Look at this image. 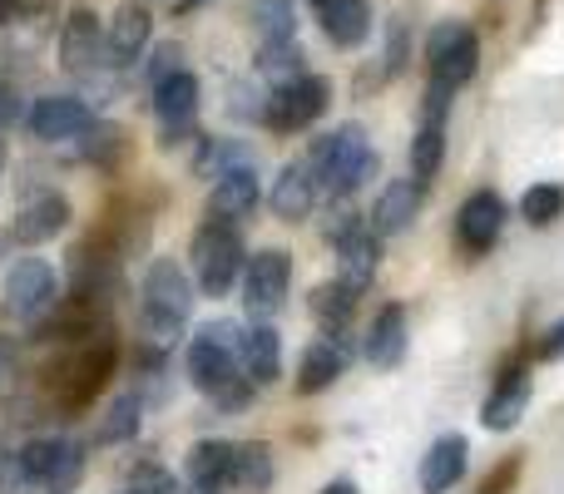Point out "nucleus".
I'll return each instance as SVG.
<instances>
[{"mask_svg": "<svg viewBox=\"0 0 564 494\" xmlns=\"http://www.w3.org/2000/svg\"><path fill=\"white\" fill-rule=\"evenodd\" d=\"M188 311H194L188 272L174 257H154L144 272V301H139V321H144L149 347H174Z\"/></svg>", "mask_w": 564, "mask_h": 494, "instance_id": "1", "label": "nucleus"}, {"mask_svg": "<svg viewBox=\"0 0 564 494\" xmlns=\"http://www.w3.org/2000/svg\"><path fill=\"white\" fill-rule=\"evenodd\" d=\"M307 168H312V178H317V188H327L332 198H347L377 174V149H371L361 124H341L337 134H322L317 144H312Z\"/></svg>", "mask_w": 564, "mask_h": 494, "instance_id": "2", "label": "nucleus"}, {"mask_svg": "<svg viewBox=\"0 0 564 494\" xmlns=\"http://www.w3.org/2000/svg\"><path fill=\"white\" fill-rule=\"evenodd\" d=\"M184 366H188V381H194L218 410H243L248 400H253V381H248L243 366H238V351L218 347V341L204 337V331L188 341Z\"/></svg>", "mask_w": 564, "mask_h": 494, "instance_id": "3", "label": "nucleus"}, {"mask_svg": "<svg viewBox=\"0 0 564 494\" xmlns=\"http://www.w3.org/2000/svg\"><path fill=\"white\" fill-rule=\"evenodd\" d=\"M248 252H243V238H238L234 223H208L198 228L194 238V272H198V292L204 297H224L228 287L238 282V272H243Z\"/></svg>", "mask_w": 564, "mask_h": 494, "instance_id": "4", "label": "nucleus"}, {"mask_svg": "<svg viewBox=\"0 0 564 494\" xmlns=\"http://www.w3.org/2000/svg\"><path fill=\"white\" fill-rule=\"evenodd\" d=\"M332 105V85L322 75H302L292 79V85H278L273 95L263 99V124L273 129V134H297V129H307L312 119H322Z\"/></svg>", "mask_w": 564, "mask_h": 494, "instance_id": "5", "label": "nucleus"}, {"mask_svg": "<svg viewBox=\"0 0 564 494\" xmlns=\"http://www.w3.org/2000/svg\"><path fill=\"white\" fill-rule=\"evenodd\" d=\"M426 65H431V79H436V85H451V89L470 85V75H476V65H480L476 30L460 25V20H441L426 40Z\"/></svg>", "mask_w": 564, "mask_h": 494, "instance_id": "6", "label": "nucleus"}, {"mask_svg": "<svg viewBox=\"0 0 564 494\" xmlns=\"http://www.w3.org/2000/svg\"><path fill=\"white\" fill-rule=\"evenodd\" d=\"M109 371H115V347L109 341H89V347H79L75 356H65L50 371L55 376V400L69 410L89 406L99 396V386L109 381Z\"/></svg>", "mask_w": 564, "mask_h": 494, "instance_id": "7", "label": "nucleus"}, {"mask_svg": "<svg viewBox=\"0 0 564 494\" xmlns=\"http://www.w3.org/2000/svg\"><path fill=\"white\" fill-rule=\"evenodd\" d=\"M288 282H292V257L282 248H263L258 257H248V282H243V301L258 321L278 317L288 301Z\"/></svg>", "mask_w": 564, "mask_h": 494, "instance_id": "8", "label": "nucleus"}, {"mask_svg": "<svg viewBox=\"0 0 564 494\" xmlns=\"http://www.w3.org/2000/svg\"><path fill=\"white\" fill-rule=\"evenodd\" d=\"M55 307V267L40 257H20L6 272V311L20 321H35Z\"/></svg>", "mask_w": 564, "mask_h": 494, "instance_id": "9", "label": "nucleus"}, {"mask_svg": "<svg viewBox=\"0 0 564 494\" xmlns=\"http://www.w3.org/2000/svg\"><path fill=\"white\" fill-rule=\"evenodd\" d=\"M59 65L69 75H99V65H109V40L99 35L95 10H69L65 30H59Z\"/></svg>", "mask_w": 564, "mask_h": 494, "instance_id": "10", "label": "nucleus"}, {"mask_svg": "<svg viewBox=\"0 0 564 494\" xmlns=\"http://www.w3.org/2000/svg\"><path fill=\"white\" fill-rule=\"evenodd\" d=\"M500 228H506V198L480 188V194H470L456 213V243L466 248L470 257H480V252H490L500 243Z\"/></svg>", "mask_w": 564, "mask_h": 494, "instance_id": "11", "label": "nucleus"}, {"mask_svg": "<svg viewBox=\"0 0 564 494\" xmlns=\"http://www.w3.org/2000/svg\"><path fill=\"white\" fill-rule=\"evenodd\" d=\"M89 124H95V114H89V105L75 95H45V99H35V109H30V134L45 139V144L79 139Z\"/></svg>", "mask_w": 564, "mask_h": 494, "instance_id": "12", "label": "nucleus"}, {"mask_svg": "<svg viewBox=\"0 0 564 494\" xmlns=\"http://www.w3.org/2000/svg\"><path fill=\"white\" fill-rule=\"evenodd\" d=\"M69 228V198L59 188H40V194H25L15 208V238L20 243H50Z\"/></svg>", "mask_w": 564, "mask_h": 494, "instance_id": "13", "label": "nucleus"}, {"mask_svg": "<svg viewBox=\"0 0 564 494\" xmlns=\"http://www.w3.org/2000/svg\"><path fill=\"white\" fill-rule=\"evenodd\" d=\"M416 213H421V184H411V178H391V184L377 194V204H371V233L397 238L416 223Z\"/></svg>", "mask_w": 564, "mask_h": 494, "instance_id": "14", "label": "nucleus"}, {"mask_svg": "<svg viewBox=\"0 0 564 494\" xmlns=\"http://www.w3.org/2000/svg\"><path fill=\"white\" fill-rule=\"evenodd\" d=\"M361 356H367L377 371L401 366V356H406V307L391 301V307H381L377 317H371L367 341H361Z\"/></svg>", "mask_w": 564, "mask_h": 494, "instance_id": "15", "label": "nucleus"}, {"mask_svg": "<svg viewBox=\"0 0 564 494\" xmlns=\"http://www.w3.org/2000/svg\"><path fill=\"white\" fill-rule=\"evenodd\" d=\"M258 208V168H228V174L214 178V194H208V213L218 223H238Z\"/></svg>", "mask_w": 564, "mask_h": 494, "instance_id": "16", "label": "nucleus"}, {"mask_svg": "<svg viewBox=\"0 0 564 494\" xmlns=\"http://www.w3.org/2000/svg\"><path fill=\"white\" fill-rule=\"evenodd\" d=\"M238 366H243V376L253 381V386H273L282 376V341L268 321H258L253 331L238 337Z\"/></svg>", "mask_w": 564, "mask_h": 494, "instance_id": "17", "label": "nucleus"}, {"mask_svg": "<svg viewBox=\"0 0 564 494\" xmlns=\"http://www.w3.org/2000/svg\"><path fill=\"white\" fill-rule=\"evenodd\" d=\"M525 406H530V376L520 366H510L506 376L496 381L490 400L480 406V426L486 430H516L520 416H525Z\"/></svg>", "mask_w": 564, "mask_h": 494, "instance_id": "18", "label": "nucleus"}, {"mask_svg": "<svg viewBox=\"0 0 564 494\" xmlns=\"http://www.w3.org/2000/svg\"><path fill=\"white\" fill-rule=\"evenodd\" d=\"M377 267H381V243H377L371 228H357L351 238H341L337 243V277L347 282L357 297L377 282Z\"/></svg>", "mask_w": 564, "mask_h": 494, "instance_id": "19", "label": "nucleus"}, {"mask_svg": "<svg viewBox=\"0 0 564 494\" xmlns=\"http://www.w3.org/2000/svg\"><path fill=\"white\" fill-rule=\"evenodd\" d=\"M466 436H441L436 446L426 450V460H421V494H446L456 490V480L466 475Z\"/></svg>", "mask_w": 564, "mask_h": 494, "instance_id": "20", "label": "nucleus"}, {"mask_svg": "<svg viewBox=\"0 0 564 494\" xmlns=\"http://www.w3.org/2000/svg\"><path fill=\"white\" fill-rule=\"evenodd\" d=\"M317 15H322V35H327L337 50H357L361 40L371 35V6L367 0H327Z\"/></svg>", "mask_w": 564, "mask_h": 494, "instance_id": "21", "label": "nucleus"}, {"mask_svg": "<svg viewBox=\"0 0 564 494\" xmlns=\"http://www.w3.org/2000/svg\"><path fill=\"white\" fill-rule=\"evenodd\" d=\"M341 371H347V351H341V341H312L297 361V396H317V391L337 386Z\"/></svg>", "mask_w": 564, "mask_h": 494, "instance_id": "22", "label": "nucleus"}, {"mask_svg": "<svg viewBox=\"0 0 564 494\" xmlns=\"http://www.w3.org/2000/svg\"><path fill=\"white\" fill-rule=\"evenodd\" d=\"M188 485L198 494H218L228 485V475H234V446L228 440H198L194 450H188Z\"/></svg>", "mask_w": 564, "mask_h": 494, "instance_id": "23", "label": "nucleus"}, {"mask_svg": "<svg viewBox=\"0 0 564 494\" xmlns=\"http://www.w3.org/2000/svg\"><path fill=\"white\" fill-rule=\"evenodd\" d=\"M109 65H129V59L144 55L149 45V10L144 6H119L109 20Z\"/></svg>", "mask_w": 564, "mask_h": 494, "instance_id": "24", "label": "nucleus"}, {"mask_svg": "<svg viewBox=\"0 0 564 494\" xmlns=\"http://www.w3.org/2000/svg\"><path fill=\"white\" fill-rule=\"evenodd\" d=\"M312 204H317V178H312V168L288 164L273 184V213L288 218V223H297V218L312 213Z\"/></svg>", "mask_w": 564, "mask_h": 494, "instance_id": "25", "label": "nucleus"}, {"mask_svg": "<svg viewBox=\"0 0 564 494\" xmlns=\"http://www.w3.org/2000/svg\"><path fill=\"white\" fill-rule=\"evenodd\" d=\"M154 114L164 119V124H194L198 79L188 75V69H178V75H169V79H159L154 85Z\"/></svg>", "mask_w": 564, "mask_h": 494, "instance_id": "26", "label": "nucleus"}, {"mask_svg": "<svg viewBox=\"0 0 564 494\" xmlns=\"http://www.w3.org/2000/svg\"><path fill=\"white\" fill-rule=\"evenodd\" d=\"M228 485L243 494H268L273 490V450L263 440L234 446V475H228Z\"/></svg>", "mask_w": 564, "mask_h": 494, "instance_id": "27", "label": "nucleus"}, {"mask_svg": "<svg viewBox=\"0 0 564 494\" xmlns=\"http://www.w3.org/2000/svg\"><path fill=\"white\" fill-rule=\"evenodd\" d=\"M307 311L317 317L322 331H341L351 321V311H357V292H351L341 277L337 282H322V287H312Z\"/></svg>", "mask_w": 564, "mask_h": 494, "instance_id": "28", "label": "nucleus"}, {"mask_svg": "<svg viewBox=\"0 0 564 494\" xmlns=\"http://www.w3.org/2000/svg\"><path fill=\"white\" fill-rule=\"evenodd\" d=\"M441 158H446V124H441V119H421L416 139H411V174L436 178Z\"/></svg>", "mask_w": 564, "mask_h": 494, "instance_id": "29", "label": "nucleus"}, {"mask_svg": "<svg viewBox=\"0 0 564 494\" xmlns=\"http://www.w3.org/2000/svg\"><path fill=\"white\" fill-rule=\"evenodd\" d=\"M144 426V396H119L99 420V446H124Z\"/></svg>", "mask_w": 564, "mask_h": 494, "instance_id": "30", "label": "nucleus"}, {"mask_svg": "<svg viewBox=\"0 0 564 494\" xmlns=\"http://www.w3.org/2000/svg\"><path fill=\"white\" fill-rule=\"evenodd\" d=\"M258 69H263V79L278 89V85H292V79L307 75V55H302L297 40H278V45H263Z\"/></svg>", "mask_w": 564, "mask_h": 494, "instance_id": "31", "label": "nucleus"}, {"mask_svg": "<svg viewBox=\"0 0 564 494\" xmlns=\"http://www.w3.org/2000/svg\"><path fill=\"white\" fill-rule=\"evenodd\" d=\"M253 30L263 45L292 40L297 35V10H292V0H253Z\"/></svg>", "mask_w": 564, "mask_h": 494, "instance_id": "32", "label": "nucleus"}, {"mask_svg": "<svg viewBox=\"0 0 564 494\" xmlns=\"http://www.w3.org/2000/svg\"><path fill=\"white\" fill-rule=\"evenodd\" d=\"M248 164H258L248 144H234V139H204V154H198L194 168H198V178H218V174H228V168H248Z\"/></svg>", "mask_w": 564, "mask_h": 494, "instance_id": "33", "label": "nucleus"}, {"mask_svg": "<svg viewBox=\"0 0 564 494\" xmlns=\"http://www.w3.org/2000/svg\"><path fill=\"white\" fill-rule=\"evenodd\" d=\"M79 480H85V450L69 446V440H59L55 465L45 470L40 490H45V494H75V490H79Z\"/></svg>", "mask_w": 564, "mask_h": 494, "instance_id": "34", "label": "nucleus"}, {"mask_svg": "<svg viewBox=\"0 0 564 494\" xmlns=\"http://www.w3.org/2000/svg\"><path fill=\"white\" fill-rule=\"evenodd\" d=\"M520 213H525L530 228H550L555 218H564V188L560 184H535L525 198H520Z\"/></svg>", "mask_w": 564, "mask_h": 494, "instance_id": "35", "label": "nucleus"}, {"mask_svg": "<svg viewBox=\"0 0 564 494\" xmlns=\"http://www.w3.org/2000/svg\"><path fill=\"white\" fill-rule=\"evenodd\" d=\"M79 139H85V158H89V164H119V158H124V149H129L124 129H115V124H89Z\"/></svg>", "mask_w": 564, "mask_h": 494, "instance_id": "36", "label": "nucleus"}, {"mask_svg": "<svg viewBox=\"0 0 564 494\" xmlns=\"http://www.w3.org/2000/svg\"><path fill=\"white\" fill-rule=\"evenodd\" d=\"M178 69H184V50H178V45H159L154 55H149V65H144V79H149V85H159V79L178 75Z\"/></svg>", "mask_w": 564, "mask_h": 494, "instance_id": "37", "label": "nucleus"}, {"mask_svg": "<svg viewBox=\"0 0 564 494\" xmlns=\"http://www.w3.org/2000/svg\"><path fill=\"white\" fill-rule=\"evenodd\" d=\"M129 490L134 494H178V480L169 475V470H159V465H139Z\"/></svg>", "mask_w": 564, "mask_h": 494, "instance_id": "38", "label": "nucleus"}, {"mask_svg": "<svg viewBox=\"0 0 564 494\" xmlns=\"http://www.w3.org/2000/svg\"><path fill=\"white\" fill-rule=\"evenodd\" d=\"M15 386H20V351L10 337H0V396H10Z\"/></svg>", "mask_w": 564, "mask_h": 494, "instance_id": "39", "label": "nucleus"}, {"mask_svg": "<svg viewBox=\"0 0 564 494\" xmlns=\"http://www.w3.org/2000/svg\"><path fill=\"white\" fill-rule=\"evenodd\" d=\"M406 65V20H391V45H387V75Z\"/></svg>", "mask_w": 564, "mask_h": 494, "instance_id": "40", "label": "nucleus"}, {"mask_svg": "<svg viewBox=\"0 0 564 494\" xmlns=\"http://www.w3.org/2000/svg\"><path fill=\"white\" fill-rule=\"evenodd\" d=\"M357 213H347V208H341V213H337V208H332V223H327V243L332 248H337L341 243V238H351V233H357Z\"/></svg>", "mask_w": 564, "mask_h": 494, "instance_id": "41", "label": "nucleus"}, {"mask_svg": "<svg viewBox=\"0 0 564 494\" xmlns=\"http://www.w3.org/2000/svg\"><path fill=\"white\" fill-rule=\"evenodd\" d=\"M540 356H545V361H564V321H555V327L545 331V341H540Z\"/></svg>", "mask_w": 564, "mask_h": 494, "instance_id": "42", "label": "nucleus"}, {"mask_svg": "<svg viewBox=\"0 0 564 494\" xmlns=\"http://www.w3.org/2000/svg\"><path fill=\"white\" fill-rule=\"evenodd\" d=\"M20 119V95L10 85H0V129H10Z\"/></svg>", "mask_w": 564, "mask_h": 494, "instance_id": "43", "label": "nucleus"}, {"mask_svg": "<svg viewBox=\"0 0 564 494\" xmlns=\"http://www.w3.org/2000/svg\"><path fill=\"white\" fill-rule=\"evenodd\" d=\"M510 480H516V460H510V465L500 470V475H490V480H486V494H500V490L510 485Z\"/></svg>", "mask_w": 564, "mask_h": 494, "instance_id": "44", "label": "nucleus"}, {"mask_svg": "<svg viewBox=\"0 0 564 494\" xmlns=\"http://www.w3.org/2000/svg\"><path fill=\"white\" fill-rule=\"evenodd\" d=\"M322 494H357V485H351V480H332V485L322 490Z\"/></svg>", "mask_w": 564, "mask_h": 494, "instance_id": "45", "label": "nucleus"}, {"mask_svg": "<svg viewBox=\"0 0 564 494\" xmlns=\"http://www.w3.org/2000/svg\"><path fill=\"white\" fill-rule=\"evenodd\" d=\"M0 168H6V144H0Z\"/></svg>", "mask_w": 564, "mask_h": 494, "instance_id": "46", "label": "nucleus"}, {"mask_svg": "<svg viewBox=\"0 0 564 494\" xmlns=\"http://www.w3.org/2000/svg\"><path fill=\"white\" fill-rule=\"evenodd\" d=\"M312 6H317V10H322V6H327V0H312Z\"/></svg>", "mask_w": 564, "mask_h": 494, "instance_id": "47", "label": "nucleus"}, {"mask_svg": "<svg viewBox=\"0 0 564 494\" xmlns=\"http://www.w3.org/2000/svg\"><path fill=\"white\" fill-rule=\"evenodd\" d=\"M124 494H134V490H124Z\"/></svg>", "mask_w": 564, "mask_h": 494, "instance_id": "48", "label": "nucleus"}]
</instances>
